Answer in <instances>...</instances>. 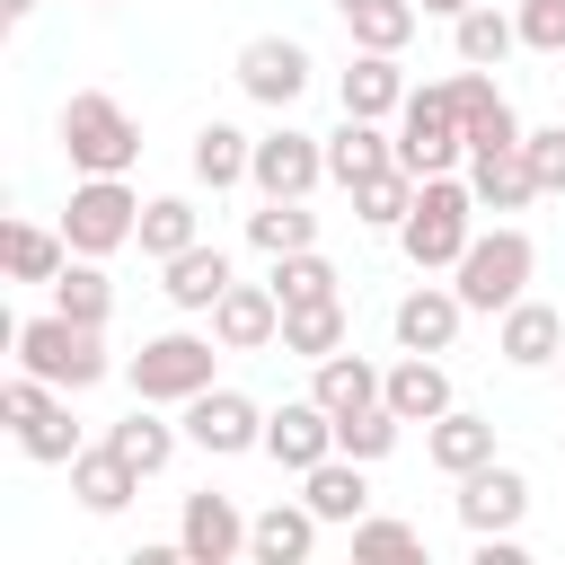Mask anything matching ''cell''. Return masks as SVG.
<instances>
[{"label": "cell", "instance_id": "6da1fadb", "mask_svg": "<svg viewBox=\"0 0 565 565\" xmlns=\"http://www.w3.org/2000/svg\"><path fill=\"white\" fill-rule=\"evenodd\" d=\"M53 132H62V159H71L79 177H124V168L141 159V124H132V106L106 97V88H71L62 115H53Z\"/></svg>", "mask_w": 565, "mask_h": 565}, {"label": "cell", "instance_id": "7a4b0ae2", "mask_svg": "<svg viewBox=\"0 0 565 565\" xmlns=\"http://www.w3.org/2000/svg\"><path fill=\"white\" fill-rule=\"evenodd\" d=\"M18 371H35V380H53V388H97L106 371H115V353H106V327H79V318H62V309H35V318H18Z\"/></svg>", "mask_w": 565, "mask_h": 565}, {"label": "cell", "instance_id": "3957f363", "mask_svg": "<svg viewBox=\"0 0 565 565\" xmlns=\"http://www.w3.org/2000/svg\"><path fill=\"white\" fill-rule=\"evenodd\" d=\"M468 238H477V194H468V177H424V185H415V212L397 221L406 265H415V274H450V265L468 256Z\"/></svg>", "mask_w": 565, "mask_h": 565}, {"label": "cell", "instance_id": "277c9868", "mask_svg": "<svg viewBox=\"0 0 565 565\" xmlns=\"http://www.w3.org/2000/svg\"><path fill=\"white\" fill-rule=\"evenodd\" d=\"M530 274H539V247H530V230H521V221L477 230V238H468V256L450 265L459 300H468V309H486V318H503V309L530 291Z\"/></svg>", "mask_w": 565, "mask_h": 565}, {"label": "cell", "instance_id": "5b68a950", "mask_svg": "<svg viewBox=\"0 0 565 565\" xmlns=\"http://www.w3.org/2000/svg\"><path fill=\"white\" fill-rule=\"evenodd\" d=\"M212 362H221V335H194V327H168V335H141V353L124 362L132 397L150 406H185L212 388Z\"/></svg>", "mask_w": 565, "mask_h": 565}, {"label": "cell", "instance_id": "8992f818", "mask_svg": "<svg viewBox=\"0 0 565 565\" xmlns=\"http://www.w3.org/2000/svg\"><path fill=\"white\" fill-rule=\"evenodd\" d=\"M0 415H9V433H18V450L35 459V468H71L88 441H79V424H71V388H53V380H35V371H18L9 388H0Z\"/></svg>", "mask_w": 565, "mask_h": 565}, {"label": "cell", "instance_id": "52a82bcc", "mask_svg": "<svg viewBox=\"0 0 565 565\" xmlns=\"http://www.w3.org/2000/svg\"><path fill=\"white\" fill-rule=\"evenodd\" d=\"M397 168H415V177H450V168H468V132H459L450 79L406 88V106H397Z\"/></svg>", "mask_w": 565, "mask_h": 565}, {"label": "cell", "instance_id": "ba28073f", "mask_svg": "<svg viewBox=\"0 0 565 565\" xmlns=\"http://www.w3.org/2000/svg\"><path fill=\"white\" fill-rule=\"evenodd\" d=\"M62 238H71V256H115V247H132V238H141V194H132L124 177H79L71 203H62Z\"/></svg>", "mask_w": 565, "mask_h": 565}, {"label": "cell", "instance_id": "9c48e42d", "mask_svg": "<svg viewBox=\"0 0 565 565\" xmlns=\"http://www.w3.org/2000/svg\"><path fill=\"white\" fill-rule=\"evenodd\" d=\"M230 79H238V88H247L256 106L291 115V106L309 97L318 62H309V44H300V35H247V44H238V62H230Z\"/></svg>", "mask_w": 565, "mask_h": 565}, {"label": "cell", "instance_id": "30bf717a", "mask_svg": "<svg viewBox=\"0 0 565 565\" xmlns=\"http://www.w3.org/2000/svg\"><path fill=\"white\" fill-rule=\"evenodd\" d=\"M185 441L203 450V459H238V450H265V406L247 397V388H203V397H185Z\"/></svg>", "mask_w": 565, "mask_h": 565}, {"label": "cell", "instance_id": "8fae6325", "mask_svg": "<svg viewBox=\"0 0 565 565\" xmlns=\"http://www.w3.org/2000/svg\"><path fill=\"white\" fill-rule=\"evenodd\" d=\"M318 177H327V132H300V124H274V132H256V159H247V185L256 194H318Z\"/></svg>", "mask_w": 565, "mask_h": 565}, {"label": "cell", "instance_id": "7c38bea8", "mask_svg": "<svg viewBox=\"0 0 565 565\" xmlns=\"http://www.w3.org/2000/svg\"><path fill=\"white\" fill-rule=\"evenodd\" d=\"M530 521V477L512 459H486L459 477V530L468 539H494V530H521Z\"/></svg>", "mask_w": 565, "mask_h": 565}, {"label": "cell", "instance_id": "4fadbf2b", "mask_svg": "<svg viewBox=\"0 0 565 565\" xmlns=\"http://www.w3.org/2000/svg\"><path fill=\"white\" fill-rule=\"evenodd\" d=\"M459 318H468L459 282H415V291L388 309V335H397V353H450V344H459Z\"/></svg>", "mask_w": 565, "mask_h": 565}, {"label": "cell", "instance_id": "5bb4252c", "mask_svg": "<svg viewBox=\"0 0 565 565\" xmlns=\"http://www.w3.org/2000/svg\"><path fill=\"white\" fill-rule=\"evenodd\" d=\"M265 459L291 468V477H309L318 459H335V415H327L318 397H282V406L265 415Z\"/></svg>", "mask_w": 565, "mask_h": 565}, {"label": "cell", "instance_id": "9a60e30c", "mask_svg": "<svg viewBox=\"0 0 565 565\" xmlns=\"http://www.w3.org/2000/svg\"><path fill=\"white\" fill-rule=\"evenodd\" d=\"M450 106H459L468 159H477V150H521V115H512V97L494 88V71H468V62H459V79H450Z\"/></svg>", "mask_w": 565, "mask_h": 565}, {"label": "cell", "instance_id": "2e32d148", "mask_svg": "<svg viewBox=\"0 0 565 565\" xmlns=\"http://www.w3.org/2000/svg\"><path fill=\"white\" fill-rule=\"evenodd\" d=\"M212 335H221V353H265V344H282V291H274V282H230V291L212 300Z\"/></svg>", "mask_w": 565, "mask_h": 565}, {"label": "cell", "instance_id": "e0dca14e", "mask_svg": "<svg viewBox=\"0 0 565 565\" xmlns=\"http://www.w3.org/2000/svg\"><path fill=\"white\" fill-rule=\"evenodd\" d=\"M177 547H185V565H230V556H247V512L230 494H185Z\"/></svg>", "mask_w": 565, "mask_h": 565}, {"label": "cell", "instance_id": "ac0fdd59", "mask_svg": "<svg viewBox=\"0 0 565 565\" xmlns=\"http://www.w3.org/2000/svg\"><path fill=\"white\" fill-rule=\"evenodd\" d=\"M238 274H230V256L212 247V238H194V247H177L168 265H159V291H168V309H185V318H212V300L230 291Z\"/></svg>", "mask_w": 565, "mask_h": 565}, {"label": "cell", "instance_id": "d6986e66", "mask_svg": "<svg viewBox=\"0 0 565 565\" xmlns=\"http://www.w3.org/2000/svg\"><path fill=\"white\" fill-rule=\"evenodd\" d=\"M494 353L512 362V371H556V353H565V318L547 309V300H512L503 309V327H494Z\"/></svg>", "mask_w": 565, "mask_h": 565}, {"label": "cell", "instance_id": "ffe728a7", "mask_svg": "<svg viewBox=\"0 0 565 565\" xmlns=\"http://www.w3.org/2000/svg\"><path fill=\"white\" fill-rule=\"evenodd\" d=\"M71 494H79V512H97V521H115L132 494H141V468L115 450V441H97V450H79L71 459Z\"/></svg>", "mask_w": 565, "mask_h": 565}, {"label": "cell", "instance_id": "44dd1931", "mask_svg": "<svg viewBox=\"0 0 565 565\" xmlns=\"http://www.w3.org/2000/svg\"><path fill=\"white\" fill-rule=\"evenodd\" d=\"M380 168H397V132H380L371 115H344L335 132H327V177L353 194L362 177H380Z\"/></svg>", "mask_w": 565, "mask_h": 565}, {"label": "cell", "instance_id": "7402d4cb", "mask_svg": "<svg viewBox=\"0 0 565 565\" xmlns=\"http://www.w3.org/2000/svg\"><path fill=\"white\" fill-rule=\"evenodd\" d=\"M309 397H318L327 415H362V406L388 397V371L362 362V353H327V362H309Z\"/></svg>", "mask_w": 565, "mask_h": 565}, {"label": "cell", "instance_id": "603a6c76", "mask_svg": "<svg viewBox=\"0 0 565 565\" xmlns=\"http://www.w3.org/2000/svg\"><path fill=\"white\" fill-rule=\"evenodd\" d=\"M424 459H433L441 477H468V468H486V459H494V415H468V406L433 415V424H424Z\"/></svg>", "mask_w": 565, "mask_h": 565}, {"label": "cell", "instance_id": "cb8c5ba5", "mask_svg": "<svg viewBox=\"0 0 565 565\" xmlns=\"http://www.w3.org/2000/svg\"><path fill=\"white\" fill-rule=\"evenodd\" d=\"M318 512L309 503H265L256 521H247V556L256 565H309V547H318Z\"/></svg>", "mask_w": 565, "mask_h": 565}, {"label": "cell", "instance_id": "d4e9b609", "mask_svg": "<svg viewBox=\"0 0 565 565\" xmlns=\"http://www.w3.org/2000/svg\"><path fill=\"white\" fill-rule=\"evenodd\" d=\"M388 406H397L406 424H433V415H450L459 397H450V371H441V353H397V362H388Z\"/></svg>", "mask_w": 565, "mask_h": 565}, {"label": "cell", "instance_id": "484cf974", "mask_svg": "<svg viewBox=\"0 0 565 565\" xmlns=\"http://www.w3.org/2000/svg\"><path fill=\"white\" fill-rule=\"evenodd\" d=\"M300 503H309L318 521H344V530H353V521L371 512V477H362V459H344V450L318 459V468L300 477Z\"/></svg>", "mask_w": 565, "mask_h": 565}, {"label": "cell", "instance_id": "4316f807", "mask_svg": "<svg viewBox=\"0 0 565 565\" xmlns=\"http://www.w3.org/2000/svg\"><path fill=\"white\" fill-rule=\"evenodd\" d=\"M335 97H344V115L388 124V115L406 106V71H397V53H353V71L335 79Z\"/></svg>", "mask_w": 565, "mask_h": 565}, {"label": "cell", "instance_id": "83f0119b", "mask_svg": "<svg viewBox=\"0 0 565 565\" xmlns=\"http://www.w3.org/2000/svg\"><path fill=\"white\" fill-rule=\"evenodd\" d=\"M344 335H353V309H344V291H335V300H291V309H282V353H300V362H327V353H344Z\"/></svg>", "mask_w": 565, "mask_h": 565}, {"label": "cell", "instance_id": "f1b7e54d", "mask_svg": "<svg viewBox=\"0 0 565 565\" xmlns=\"http://www.w3.org/2000/svg\"><path fill=\"white\" fill-rule=\"evenodd\" d=\"M185 159H194V185H212V194H230V185H247V159H256V132H238V124H221V115H212V124L194 132V150H185Z\"/></svg>", "mask_w": 565, "mask_h": 565}, {"label": "cell", "instance_id": "f546056e", "mask_svg": "<svg viewBox=\"0 0 565 565\" xmlns=\"http://www.w3.org/2000/svg\"><path fill=\"white\" fill-rule=\"evenodd\" d=\"M468 194H477V212H521V203H539V177H530L521 150H477L468 159Z\"/></svg>", "mask_w": 565, "mask_h": 565}, {"label": "cell", "instance_id": "4dcf8cb0", "mask_svg": "<svg viewBox=\"0 0 565 565\" xmlns=\"http://www.w3.org/2000/svg\"><path fill=\"white\" fill-rule=\"evenodd\" d=\"M247 247H256V256H300V247H318V212H309L300 194H265V203L247 212Z\"/></svg>", "mask_w": 565, "mask_h": 565}, {"label": "cell", "instance_id": "1f68e13d", "mask_svg": "<svg viewBox=\"0 0 565 565\" xmlns=\"http://www.w3.org/2000/svg\"><path fill=\"white\" fill-rule=\"evenodd\" d=\"M450 44H459V62H468V71H494V62L521 44V18H503L494 0H477V9H459V18H450Z\"/></svg>", "mask_w": 565, "mask_h": 565}, {"label": "cell", "instance_id": "d6a6232c", "mask_svg": "<svg viewBox=\"0 0 565 565\" xmlns=\"http://www.w3.org/2000/svg\"><path fill=\"white\" fill-rule=\"evenodd\" d=\"M53 309H62V318H79V327H106V318H115L106 256H71V265L53 274Z\"/></svg>", "mask_w": 565, "mask_h": 565}, {"label": "cell", "instance_id": "836d02e7", "mask_svg": "<svg viewBox=\"0 0 565 565\" xmlns=\"http://www.w3.org/2000/svg\"><path fill=\"white\" fill-rule=\"evenodd\" d=\"M106 441H115V450H124V459H132L141 477H159V468L177 459L185 424H159V415H150V397H132V415H124V424H106Z\"/></svg>", "mask_w": 565, "mask_h": 565}, {"label": "cell", "instance_id": "e575fe53", "mask_svg": "<svg viewBox=\"0 0 565 565\" xmlns=\"http://www.w3.org/2000/svg\"><path fill=\"white\" fill-rule=\"evenodd\" d=\"M194 238H203V212H194L185 194H150V203H141V238H132V247H141L150 265H168V256L194 247Z\"/></svg>", "mask_w": 565, "mask_h": 565}, {"label": "cell", "instance_id": "d590c367", "mask_svg": "<svg viewBox=\"0 0 565 565\" xmlns=\"http://www.w3.org/2000/svg\"><path fill=\"white\" fill-rule=\"evenodd\" d=\"M415 185H424L415 168H380V177H362V185H353V221H362V230H388V238H397V221L415 212Z\"/></svg>", "mask_w": 565, "mask_h": 565}, {"label": "cell", "instance_id": "8d00e7d4", "mask_svg": "<svg viewBox=\"0 0 565 565\" xmlns=\"http://www.w3.org/2000/svg\"><path fill=\"white\" fill-rule=\"evenodd\" d=\"M9 282H53L62 265H71V238L62 230H44V221H9Z\"/></svg>", "mask_w": 565, "mask_h": 565}, {"label": "cell", "instance_id": "74e56055", "mask_svg": "<svg viewBox=\"0 0 565 565\" xmlns=\"http://www.w3.org/2000/svg\"><path fill=\"white\" fill-rule=\"evenodd\" d=\"M344 26H353L362 53H406L415 26H424V9L415 0H362V9H344Z\"/></svg>", "mask_w": 565, "mask_h": 565}, {"label": "cell", "instance_id": "f35d334b", "mask_svg": "<svg viewBox=\"0 0 565 565\" xmlns=\"http://www.w3.org/2000/svg\"><path fill=\"white\" fill-rule=\"evenodd\" d=\"M397 433H406V415H397L388 397H380V406H362V415H335V450H344V459H362V468H371V459H388V450H397Z\"/></svg>", "mask_w": 565, "mask_h": 565}, {"label": "cell", "instance_id": "ab89813d", "mask_svg": "<svg viewBox=\"0 0 565 565\" xmlns=\"http://www.w3.org/2000/svg\"><path fill=\"white\" fill-rule=\"evenodd\" d=\"M265 282H274V291H282V309H291V300H335V282H344V274H335L318 247H300V256H274V274H265Z\"/></svg>", "mask_w": 565, "mask_h": 565}, {"label": "cell", "instance_id": "60d3db41", "mask_svg": "<svg viewBox=\"0 0 565 565\" xmlns=\"http://www.w3.org/2000/svg\"><path fill=\"white\" fill-rule=\"evenodd\" d=\"M353 556H371V565L424 556V530H415V521H388V512H362V521H353Z\"/></svg>", "mask_w": 565, "mask_h": 565}, {"label": "cell", "instance_id": "b9f144b4", "mask_svg": "<svg viewBox=\"0 0 565 565\" xmlns=\"http://www.w3.org/2000/svg\"><path fill=\"white\" fill-rule=\"evenodd\" d=\"M521 159H530L539 194H565V124H539V132H521Z\"/></svg>", "mask_w": 565, "mask_h": 565}, {"label": "cell", "instance_id": "7bdbcfd3", "mask_svg": "<svg viewBox=\"0 0 565 565\" xmlns=\"http://www.w3.org/2000/svg\"><path fill=\"white\" fill-rule=\"evenodd\" d=\"M512 18H521V44L530 53H565V0H521Z\"/></svg>", "mask_w": 565, "mask_h": 565}, {"label": "cell", "instance_id": "ee69618b", "mask_svg": "<svg viewBox=\"0 0 565 565\" xmlns=\"http://www.w3.org/2000/svg\"><path fill=\"white\" fill-rule=\"evenodd\" d=\"M477 565H521V530H494V539H477Z\"/></svg>", "mask_w": 565, "mask_h": 565}, {"label": "cell", "instance_id": "f6af8a7d", "mask_svg": "<svg viewBox=\"0 0 565 565\" xmlns=\"http://www.w3.org/2000/svg\"><path fill=\"white\" fill-rule=\"evenodd\" d=\"M424 18H459V9H477V0H415Z\"/></svg>", "mask_w": 565, "mask_h": 565}, {"label": "cell", "instance_id": "bcb514c9", "mask_svg": "<svg viewBox=\"0 0 565 565\" xmlns=\"http://www.w3.org/2000/svg\"><path fill=\"white\" fill-rule=\"evenodd\" d=\"M0 18H9V26H18V18H35V0H0Z\"/></svg>", "mask_w": 565, "mask_h": 565}, {"label": "cell", "instance_id": "7dc6e473", "mask_svg": "<svg viewBox=\"0 0 565 565\" xmlns=\"http://www.w3.org/2000/svg\"><path fill=\"white\" fill-rule=\"evenodd\" d=\"M344 9H362V0H335V18H344Z\"/></svg>", "mask_w": 565, "mask_h": 565}, {"label": "cell", "instance_id": "c3c4849f", "mask_svg": "<svg viewBox=\"0 0 565 565\" xmlns=\"http://www.w3.org/2000/svg\"><path fill=\"white\" fill-rule=\"evenodd\" d=\"M88 9H115V0H88Z\"/></svg>", "mask_w": 565, "mask_h": 565}, {"label": "cell", "instance_id": "681fc988", "mask_svg": "<svg viewBox=\"0 0 565 565\" xmlns=\"http://www.w3.org/2000/svg\"><path fill=\"white\" fill-rule=\"evenodd\" d=\"M556 371H565V353H556Z\"/></svg>", "mask_w": 565, "mask_h": 565}]
</instances>
